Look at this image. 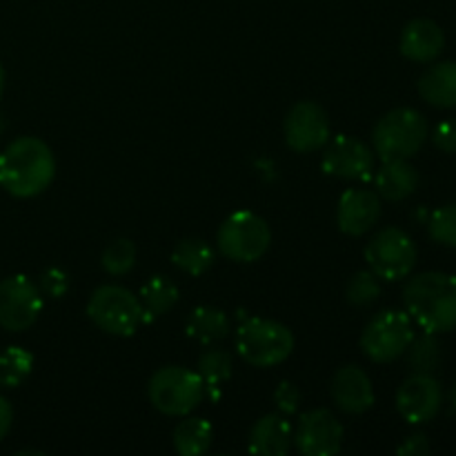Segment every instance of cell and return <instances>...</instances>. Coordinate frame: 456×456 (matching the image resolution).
I'll return each mask as SVG.
<instances>
[{"label":"cell","mask_w":456,"mask_h":456,"mask_svg":"<svg viewBox=\"0 0 456 456\" xmlns=\"http://www.w3.org/2000/svg\"><path fill=\"white\" fill-rule=\"evenodd\" d=\"M452 408L456 410V386H454V390H452Z\"/></svg>","instance_id":"37"},{"label":"cell","mask_w":456,"mask_h":456,"mask_svg":"<svg viewBox=\"0 0 456 456\" xmlns=\"http://www.w3.org/2000/svg\"><path fill=\"white\" fill-rule=\"evenodd\" d=\"M87 316L96 328L114 337H132L142 323V307L138 297L120 285H101L87 303Z\"/></svg>","instance_id":"6"},{"label":"cell","mask_w":456,"mask_h":456,"mask_svg":"<svg viewBox=\"0 0 456 456\" xmlns=\"http://www.w3.org/2000/svg\"><path fill=\"white\" fill-rule=\"evenodd\" d=\"M414 325L408 312L386 310L374 316L361 334V350L374 363H392L408 352Z\"/></svg>","instance_id":"8"},{"label":"cell","mask_w":456,"mask_h":456,"mask_svg":"<svg viewBox=\"0 0 456 456\" xmlns=\"http://www.w3.org/2000/svg\"><path fill=\"white\" fill-rule=\"evenodd\" d=\"M436 334H428L421 338H412L408 347V361L412 372H421V374H432L441 363V346L436 341Z\"/></svg>","instance_id":"27"},{"label":"cell","mask_w":456,"mask_h":456,"mask_svg":"<svg viewBox=\"0 0 456 456\" xmlns=\"http://www.w3.org/2000/svg\"><path fill=\"white\" fill-rule=\"evenodd\" d=\"M172 263L190 276H200L212 267L214 252L203 239H185L174 248Z\"/></svg>","instance_id":"24"},{"label":"cell","mask_w":456,"mask_h":456,"mask_svg":"<svg viewBox=\"0 0 456 456\" xmlns=\"http://www.w3.org/2000/svg\"><path fill=\"white\" fill-rule=\"evenodd\" d=\"M419 94L428 105L436 110H454L456 107V62L444 61L428 67L419 78Z\"/></svg>","instance_id":"19"},{"label":"cell","mask_w":456,"mask_h":456,"mask_svg":"<svg viewBox=\"0 0 456 456\" xmlns=\"http://www.w3.org/2000/svg\"><path fill=\"white\" fill-rule=\"evenodd\" d=\"M34 368V356L25 347H4L0 352V387H18Z\"/></svg>","instance_id":"25"},{"label":"cell","mask_w":456,"mask_h":456,"mask_svg":"<svg viewBox=\"0 0 456 456\" xmlns=\"http://www.w3.org/2000/svg\"><path fill=\"white\" fill-rule=\"evenodd\" d=\"M142 307V321H154L159 316L167 314L178 301V288L167 276H151L141 288L138 297Z\"/></svg>","instance_id":"21"},{"label":"cell","mask_w":456,"mask_h":456,"mask_svg":"<svg viewBox=\"0 0 456 456\" xmlns=\"http://www.w3.org/2000/svg\"><path fill=\"white\" fill-rule=\"evenodd\" d=\"M0 129H3V125H0Z\"/></svg>","instance_id":"38"},{"label":"cell","mask_w":456,"mask_h":456,"mask_svg":"<svg viewBox=\"0 0 456 456\" xmlns=\"http://www.w3.org/2000/svg\"><path fill=\"white\" fill-rule=\"evenodd\" d=\"M428 232L435 243L444 248H456V203H448L436 209L428 223Z\"/></svg>","instance_id":"29"},{"label":"cell","mask_w":456,"mask_h":456,"mask_svg":"<svg viewBox=\"0 0 456 456\" xmlns=\"http://www.w3.org/2000/svg\"><path fill=\"white\" fill-rule=\"evenodd\" d=\"M445 47V34L430 18H414L401 31L399 49L408 61L432 62Z\"/></svg>","instance_id":"17"},{"label":"cell","mask_w":456,"mask_h":456,"mask_svg":"<svg viewBox=\"0 0 456 456\" xmlns=\"http://www.w3.org/2000/svg\"><path fill=\"white\" fill-rule=\"evenodd\" d=\"M441 403H444V390L432 374L414 372L401 383L396 392V410L412 426L430 423L439 414Z\"/></svg>","instance_id":"13"},{"label":"cell","mask_w":456,"mask_h":456,"mask_svg":"<svg viewBox=\"0 0 456 456\" xmlns=\"http://www.w3.org/2000/svg\"><path fill=\"white\" fill-rule=\"evenodd\" d=\"M419 187V172L408 159L383 160L381 169L377 172V190L379 196L386 200H405L412 196Z\"/></svg>","instance_id":"20"},{"label":"cell","mask_w":456,"mask_h":456,"mask_svg":"<svg viewBox=\"0 0 456 456\" xmlns=\"http://www.w3.org/2000/svg\"><path fill=\"white\" fill-rule=\"evenodd\" d=\"M43 312V292L22 274L0 281V328L7 332H25Z\"/></svg>","instance_id":"10"},{"label":"cell","mask_w":456,"mask_h":456,"mask_svg":"<svg viewBox=\"0 0 456 456\" xmlns=\"http://www.w3.org/2000/svg\"><path fill=\"white\" fill-rule=\"evenodd\" d=\"M294 444L305 456H334L343 445V426L330 410H312L298 419Z\"/></svg>","instance_id":"14"},{"label":"cell","mask_w":456,"mask_h":456,"mask_svg":"<svg viewBox=\"0 0 456 456\" xmlns=\"http://www.w3.org/2000/svg\"><path fill=\"white\" fill-rule=\"evenodd\" d=\"M214 430L205 419L190 417L174 428V450L181 456H200L212 445Z\"/></svg>","instance_id":"23"},{"label":"cell","mask_w":456,"mask_h":456,"mask_svg":"<svg viewBox=\"0 0 456 456\" xmlns=\"http://www.w3.org/2000/svg\"><path fill=\"white\" fill-rule=\"evenodd\" d=\"M332 399L347 414H363L374 405L372 379L359 365H346L332 379Z\"/></svg>","instance_id":"16"},{"label":"cell","mask_w":456,"mask_h":456,"mask_svg":"<svg viewBox=\"0 0 456 456\" xmlns=\"http://www.w3.org/2000/svg\"><path fill=\"white\" fill-rule=\"evenodd\" d=\"M56 176V159L45 141L20 136L0 154V185L16 199H31L47 190Z\"/></svg>","instance_id":"1"},{"label":"cell","mask_w":456,"mask_h":456,"mask_svg":"<svg viewBox=\"0 0 456 456\" xmlns=\"http://www.w3.org/2000/svg\"><path fill=\"white\" fill-rule=\"evenodd\" d=\"M274 399H276V405H279L281 412L294 414L298 410V405H301V392H298L292 383L285 381L276 387Z\"/></svg>","instance_id":"33"},{"label":"cell","mask_w":456,"mask_h":456,"mask_svg":"<svg viewBox=\"0 0 456 456\" xmlns=\"http://www.w3.org/2000/svg\"><path fill=\"white\" fill-rule=\"evenodd\" d=\"M430 444H428V436L426 435H412L399 445L396 454L399 456H426L430 454Z\"/></svg>","instance_id":"34"},{"label":"cell","mask_w":456,"mask_h":456,"mask_svg":"<svg viewBox=\"0 0 456 456\" xmlns=\"http://www.w3.org/2000/svg\"><path fill=\"white\" fill-rule=\"evenodd\" d=\"M227 332H230V319L218 307L200 305L187 319V334L205 346L221 341L227 337Z\"/></svg>","instance_id":"22"},{"label":"cell","mask_w":456,"mask_h":456,"mask_svg":"<svg viewBox=\"0 0 456 456\" xmlns=\"http://www.w3.org/2000/svg\"><path fill=\"white\" fill-rule=\"evenodd\" d=\"M381 218V199L372 190H347L337 208V223L343 234L363 236Z\"/></svg>","instance_id":"15"},{"label":"cell","mask_w":456,"mask_h":456,"mask_svg":"<svg viewBox=\"0 0 456 456\" xmlns=\"http://www.w3.org/2000/svg\"><path fill=\"white\" fill-rule=\"evenodd\" d=\"M218 249L234 263H254L267 252L272 243L270 225L258 214L240 209L230 214L218 227Z\"/></svg>","instance_id":"7"},{"label":"cell","mask_w":456,"mask_h":456,"mask_svg":"<svg viewBox=\"0 0 456 456\" xmlns=\"http://www.w3.org/2000/svg\"><path fill=\"white\" fill-rule=\"evenodd\" d=\"M136 263V245L129 239H116L102 249L101 265L107 274L111 276H123Z\"/></svg>","instance_id":"28"},{"label":"cell","mask_w":456,"mask_h":456,"mask_svg":"<svg viewBox=\"0 0 456 456\" xmlns=\"http://www.w3.org/2000/svg\"><path fill=\"white\" fill-rule=\"evenodd\" d=\"M432 142L445 154H456V118H445L432 132Z\"/></svg>","instance_id":"32"},{"label":"cell","mask_w":456,"mask_h":456,"mask_svg":"<svg viewBox=\"0 0 456 456\" xmlns=\"http://www.w3.org/2000/svg\"><path fill=\"white\" fill-rule=\"evenodd\" d=\"M147 395L159 412L167 417H187L203 401L205 383L199 372H191L181 365H167L150 379Z\"/></svg>","instance_id":"5"},{"label":"cell","mask_w":456,"mask_h":456,"mask_svg":"<svg viewBox=\"0 0 456 456\" xmlns=\"http://www.w3.org/2000/svg\"><path fill=\"white\" fill-rule=\"evenodd\" d=\"M13 423V408L4 396H0V441L9 435Z\"/></svg>","instance_id":"35"},{"label":"cell","mask_w":456,"mask_h":456,"mask_svg":"<svg viewBox=\"0 0 456 456\" xmlns=\"http://www.w3.org/2000/svg\"><path fill=\"white\" fill-rule=\"evenodd\" d=\"M294 444V430L281 414H267L249 432V452L261 456H285Z\"/></svg>","instance_id":"18"},{"label":"cell","mask_w":456,"mask_h":456,"mask_svg":"<svg viewBox=\"0 0 456 456\" xmlns=\"http://www.w3.org/2000/svg\"><path fill=\"white\" fill-rule=\"evenodd\" d=\"M3 92H4V69L3 65H0V98H3Z\"/></svg>","instance_id":"36"},{"label":"cell","mask_w":456,"mask_h":456,"mask_svg":"<svg viewBox=\"0 0 456 456\" xmlns=\"http://www.w3.org/2000/svg\"><path fill=\"white\" fill-rule=\"evenodd\" d=\"M323 172L346 181H368L374 174V150L354 136H337L325 142Z\"/></svg>","instance_id":"12"},{"label":"cell","mask_w":456,"mask_h":456,"mask_svg":"<svg viewBox=\"0 0 456 456\" xmlns=\"http://www.w3.org/2000/svg\"><path fill=\"white\" fill-rule=\"evenodd\" d=\"M236 350L254 368H272L292 354L294 334L270 319H248L236 332Z\"/></svg>","instance_id":"4"},{"label":"cell","mask_w":456,"mask_h":456,"mask_svg":"<svg viewBox=\"0 0 456 456\" xmlns=\"http://www.w3.org/2000/svg\"><path fill=\"white\" fill-rule=\"evenodd\" d=\"M417 256L414 240L399 227H383L365 245V261L383 281L408 279L417 265Z\"/></svg>","instance_id":"9"},{"label":"cell","mask_w":456,"mask_h":456,"mask_svg":"<svg viewBox=\"0 0 456 456\" xmlns=\"http://www.w3.org/2000/svg\"><path fill=\"white\" fill-rule=\"evenodd\" d=\"M405 312L428 334L456 330V276L445 272H421L403 288Z\"/></svg>","instance_id":"2"},{"label":"cell","mask_w":456,"mask_h":456,"mask_svg":"<svg viewBox=\"0 0 456 456\" xmlns=\"http://www.w3.org/2000/svg\"><path fill=\"white\" fill-rule=\"evenodd\" d=\"M285 142L298 154H310L321 150L330 141V120L321 105L312 101L297 102L285 116Z\"/></svg>","instance_id":"11"},{"label":"cell","mask_w":456,"mask_h":456,"mask_svg":"<svg viewBox=\"0 0 456 456\" xmlns=\"http://www.w3.org/2000/svg\"><path fill=\"white\" fill-rule=\"evenodd\" d=\"M38 288H40V292L47 294V297L61 298L62 294L69 289V279H67V274L62 270H58V267H52V270L43 272Z\"/></svg>","instance_id":"31"},{"label":"cell","mask_w":456,"mask_h":456,"mask_svg":"<svg viewBox=\"0 0 456 456\" xmlns=\"http://www.w3.org/2000/svg\"><path fill=\"white\" fill-rule=\"evenodd\" d=\"M428 120L412 107H399L379 118L372 132L374 154L381 160L412 159L428 141Z\"/></svg>","instance_id":"3"},{"label":"cell","mask_w":456,"mask_h":456,"mask_svg":"<svg viewBox=\"0 0 456 456\" xmlns=\"http://www.w3.org/2000/svg\"><path fill=\"white\" fill-rule=\"evenodd\" d=\"M196 372L203 379L205 390H218L232 374V356L225 350H208L199 359Z\"/></svg>","instance_id":"26"},{"label":"cell","mask_w":456,"mask_h":456,"mask_svg":"<svg viewBox=\"0 0 456 456\" xmlns=\"http://www.w3.org/2000/svg\"><path fill=\"white\" fill-rule=\"evenodd\" d=\"M379 297H381V283H379V276L374 274L372 270L359 272V274L352 276L350 283H347V301H350L352 305L368 307L372 305Z\"/></svg>","instance_id":"30"}]
</instances>
